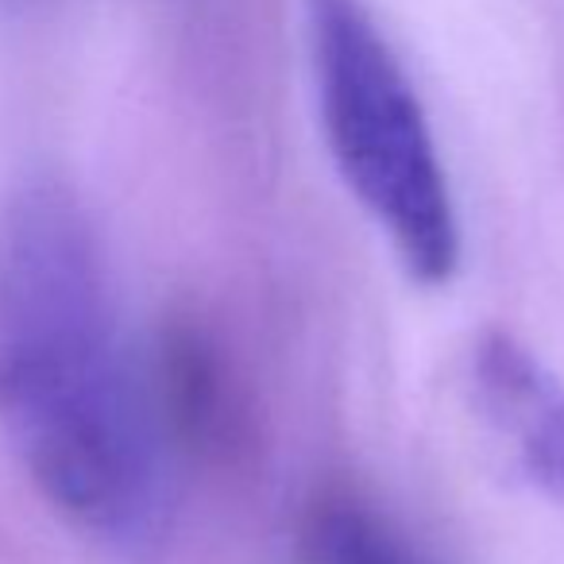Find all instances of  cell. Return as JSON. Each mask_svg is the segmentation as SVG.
Listing matches in <instances>:
<instances>
[{
  "label": "cell",
  "instance_id": "1",
  "mask_svg": "<svg viewBox=\"0 0 564 564\" xmlns=\"http://www.w3.org/2000/svg\"><path fill=\"white\" fill-rule=\"evenodd\" d=\"M0 433L89 541L132 561L166 545L174 445L120 329L94 217L58 178L0 205Z\"/></svg>",
  "mask_w": 564,
  "mask_h": 564
},
{
  "label": "cell",
  "instance_id": "2",
  "mask_svg": "<svg viewBox=\"0 0 564 564\" xmlns=\"http://www.w3.org/2000/svg\"><path fill=\"white\" fill-rule=\"evenodd\" d=\"M317 109L348 194L417 286H448L460 217L422 97L364 0H306Z\"/></svg>",
  "mask_w": 564,
  "mask_h": 564
},
{
  "label": "cell",
  "instance_id": "3",
  "mask_svg": "<svg viewBox=\"0 0 564 564\" xmlns=\"http://www.w3.org/2000/svg\"><path fill=\"white\" fill-rule=\"evenodd\" d=\"M471 394L525 484L564 507V379L514 333L491 329L471 348Z\"/></svg>",
  "mask_w": 564,
  "mask_h": 564
},
{
  "label": "cell",
  "instance_id": "4",
  "mask_svg": "<svg viewBox=\"0 0 564 564\" xmlns=\"http://www.w3.org/2000/svg\"><path fill=\"white\" fill-rule=\"evenodd\" d=\"M306 549L314 564H445L352 495H329L310 510Z\"/></svg>",
  "mask_w": 564,
  "mask_h": 564
}]
</instances>
